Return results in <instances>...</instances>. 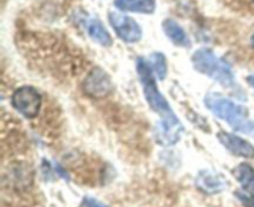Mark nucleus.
I'll return each mask as SVG.
<instances>
[{"mask_svg": "<svg viewBox=\"0 0 254 207\" xmlns=\"http://www.w3.org/2000/svg\"><path fill=\"white\" fill-rule=\"evenodd\" d=\"M149 65L159 79L165 78L166 72H168V65H166V59L163 54L155 52V54L151 55L149 57Z\"/></svg>", "mask_w": 254, "mask_h": 207, "instance_id": "obj_14", "label": "nucleus"}, {"mask_svg": "<svg viewBox=\"0 0 254 207\" xmlns=\"http://www.w3.org/2000/svg\"><path fill=\"white\" fill-rule=\"evenodd\" d=\"M163 29H164V32H165V35L171 40L173 44L178 45V46H181V47H189L191 45L190 39H189L185 30H184L178 22L174 21V20L171 19L164 20Z\"/></svg>", "mask_w": 254, "mask_h": 207, "instance_id": "obj_11", "label": "nucleus"}, {"mask_svg": "<svg viewBox=\"0 0 254 207\" xmlns=\"http://www.w3.org/2000/svg\"><path fill=\"white\" fill-rule=\"evenodd\" d=\"M83 89L88 96L93 98H103L112 91L111 77L102 69H94L87 76L83 83Z\"/></svg>", "mask_w": 254, "mask_h": 207, "instance_id": "obj_7", "label": "nucleus"}, {"mask_svg": "<svg viewBox=\"0 0 254 207\" xmlns=\"http://www.w3.org/2000/svg\"><path fill=\"white\" fill-rule=\"evenodd\" d=\"M136 69H138V74L140 77L141 86H143L148 104L155 113L160 116V121H170V119L178 118L165 97L159 92L155 79H154V72L149 62L140 57L136 60Z\"/></svg>", "mask_w": 254, "mask_h": 207, "instance_id": "obj_2", "label": "nucleus"}, {"mask_svg": "<svg viewBox=\"0 0 254 207\" xmlns=\"http://www.w3.org/2000/svg\"><path fill=\"white\" fill-rule=\"evenodd\" d=\"M108 17L112 27L122 40L134 44L141 39V27L134 19L117 11L109 12Z\"/></svg>", "mask_w": 254, "mask_h": 207, "instance_id": "obj_5", "label": "nucleus"}, {"mask_svg": "<svg viewBox=\"0 0 254 207\" xmlns=\"http://www.w3.org/2000/svg\"><path fill=\"white\" fill-rule=\"evenodd\" d=\"M247 81H248V83H250L251 86H252L253 88H254V76H250V77H248Z\"/></svg>", "mask_w": 254, "mask_h": 207, "instance_id": "obj_17", "label": "nucleus"}, {"mask_svg": "<svg viewBox=\"0 0 254 207\" xmlns=\"http://www.w3.org/2000/svg\"><path fill=\"white\" fill-rule=\"evenodd\" d=\"M117 9L122 11L153 14L155 11V0H114Z\"/></svg>", "mask_w": 254, "mask_h": 207, "instance_id": "obj_10", "label": "nucleus"}, {"mask_svg": "<svg viewBox=\"0 0 254 207\" xmlns=\"http://www.w3.org/2000/svg\"><path fill=\"white\" fill-rule=\"evenodd\" d=\"M252 45H253V47H254V35L252 36Z\"/></svg>", "mask_w": 254, "mask_h": 207, "instance_id": "obj_18", "label": "nucleus"}, {"mask_svg": "<svg viewBox=\"0 0 254 207\" xmlns=\"http://www.w3.org/2000/svg\"><path fill=\"white\" fill-rule=\"evenodd\" d=\"M184 133V126L179 118L159 121L154 131L156 143L163 146H171L178 143Z\"/></svg>", "mask_w": 254, "mask_h": 207, "instance_id": "obj_6", "label": "nucleus"}, {"mask_svg": "<svg viewBox=\"0 0 254 207\" xmlns=\"http://www.w3.org/2000/svg\"><path fill=\"white\" fill-rule=\"evenodd\" d=\"M87 32L89 36L93 40H96L98 44L103 45V46H111L112 45V37L104 25L102 24L101 20L94 19V17H89L86 22Z\"/></svg>", "mask_w": 254, "mask_h": 207, "instance_id": "obj_12", "label": "nucleus"}, {"mask_svg": "<svg viewBox=\"0 0 254 207\" xmlns=\"http://www.w3.org/2000/svg\"><path fill=\"white\" fill-rule=\"evenodd\" d=\"M193 67L201 73L225 87L235 84V74L230 65L208 49H200L192 55Z\"/></svg>", "mask_w": 254, "mask_h": 207, "instance_id": "obj_3", "label": "nucleus"}, {"mask_svg": "<svg viewBox=\"0 0 254 207\" xmlns=\"http://www.w3.org/2000/svg\"><path fill=\"white\" fill-rule=\"evenodd\" d=\"M236 196L246 207H254V195L243 191H236Z\"/></svg>", "mask_w": 254, "mask_h": 207, "instance_id": "obj_15", "label": "nucleus"}, {"mask_svg": "<svg viewBox=\"0 0 254 207\" xmlns=\"http://www.w3.org/2000/svg\"><path fill=\"white\" fill-rule=\"evenodd\" d=\"M233 175L246 191H254V169L250 164H240L233 170Z\"/></svg>", "mask_w": 254, "mask_h": 207, "instance_id": "obj_13", "label": "nucleus"}, {"mask_svg": "<svg viewBox=\"0 0 254 207\" xmlns=\"http://www.w3.org/2000/svg\"><path fill=\"white\" fill-rule=\"evenodd\" d=\"M217 138L220 143L231 151L232 154L237 156H242L246 159H253L254 158V146L250 141L245 140V139L240 138L238 136L232 133H227V132H221L217 134Z\"/></svg>", "mask_w": 254, "mask_h": 207, "instance_id": "obj_8", "label": "nucleus"}, {"mask_svg": "<svg viewBox=\"0 0 254 207\" xmlns=\"http://www.w3.org/2000/svg\"><path fill=\"white\" fill-rule=\"evenodd\" d=\"M205 106L233 129L254 137V122L248 119V109L235 103L222 94L210 93L205 97Z\"/></svg>", "mask_w": 254, "mask_h": 207, "instance_id": "obj_1", "label": "nucleus"}, {"mask_svg": "<svg viewBox=\"0 0 254 207\" xmlns=\"http://www.w3.org/2000/svg\"><path fill=\"white\" fill-rule=\"evenodd\" d=\"M196 186L198 190L207 195H215L222 193L227 188V180L222 174L212 170H201L196 178Z\"/></svg>", "mask_w": 254, "mask_h": 207, "instance_id": "obj_9", "label": "nucleus"}, {"mask_svg": "<svg viewBox=\"0 0 254 207\" xmlns=\"http://www.w3.org/2000/svg\"><path fill=\"white\" fill-rule=\"evenodd\" d=\"M11 103L26 118H35L41 107V96L35 88L24 86L17 88L11 97Z\"/></svg>", "mask_w": 254, "mask_h": 207, "instance_id": "obj_4", "label": "nucleus"}, {"mask_svg": "<svg viewBox=\"0 0 254 207\" xmlns=\"http://www.w3.org/2000/svg\"><path fill=\"white\" fill-rule=\"evenodd\" d=\"M79 207H109V206L99 203V201H97L96 199L93 198H84L83 200H82V204Z\"/></svg>", "mask_w": 254, "mask_h": 207, "instance_id": "obj_16", "label": "nucleus"}]
</instances>
